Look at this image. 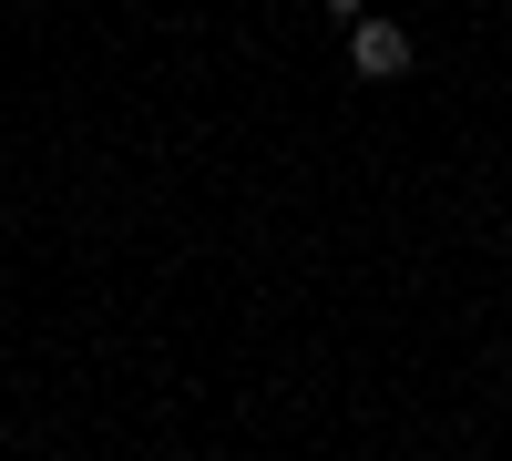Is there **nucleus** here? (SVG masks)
Wrapping results in <instances>:
<instances>
[{
  "label": "nucleus",
  "instance_id": "obj_1",
  "mask_svg": "<svg viewBox=\"0 0 512 461\" xmlns=\"http://www.w3.org/2000/svg\"><path fill=\"white\" fill-rule=\"evenodd\" d=\"M349 72H359V82H400V72H410V31L359 11V21H349Z\"/></svg>",
  "mask_w": 512,
  "mask_h": 461
},
{
  "label": "nucleus",
  "instance_id": "obj_2",
  "mask_svg": "<svg viewBox=\"0 0 512 461\" xmlns=\"http://www.w3.org/2000/svg\"><path fill=\"white\" fill-rule=\"evenodd\" d=\"M359 11H369V0H328V21H359Z\"/></svg>",
  "mask_w": 512,
  "mask_h": 461
}]
</instances>
